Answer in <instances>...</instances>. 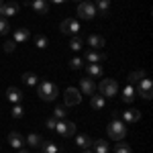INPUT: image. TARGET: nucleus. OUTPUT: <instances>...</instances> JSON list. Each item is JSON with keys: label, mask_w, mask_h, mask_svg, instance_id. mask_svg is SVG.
I'll return each mask as SVG.
<instances>
[{"label": "nucleus", "mask_w": 153, "mask_h": 153, "mask_svg": "<svg viewBox=\"0 0 153 153\" xmlns=\"http://www.w3.org/2000/svg\"><path fill=\"white\" fill-rule=\"evenodd\" d=\"M139 94H141V98H145V100H151L153 92H139Z\"/></svg>", "instance_id": "obj_37"}, {"label": "nucleus", "mask_w": 153, "mask_h": 153, "mask_svg": "<svg viewBox=\"0 0 153 153\" xmlns=\"http://www.w3.org/2000/svg\"><path fill=\"white\" fill-rule=\"evenodd\" d=\"M8 143H10V147H14V149H23L25 137L21 133H16V131H10V133H8Z\"/></svg>", "instance_id": "obj_12"}, {"label": "nucleus", "mask_w": 153, "mask_h": 153, "mask_svg": "<svg viewBox=\"0 0 153 153\" xmlns=\"http://www.w3.org/2000/svg\"><path fill=\"white\" fill-rule=\"evenodd\" d=\"M55 125H57V118H55V117H49L47 120H45V129H49V131L55 129Z\"/></svg>", "instance_id": "obj_35"}, {"label": "nucleus", "mask_w": 153, "mask_h": 153, "mask_svg": "<svg viewBox=\"0 0 153 153\" xmlns=\"http://www.w3.org/2000/svg\"><path fill=\"white\" fill-rule=\"evenodd\" d=\"M80 92L82 94H88V96H92L96 92V84L92 78H82L80 80Z\"/></svg>", "instance_id": "obj_9"}, {"label": "nucleus", "mask_w": 153, "mask_h": 153, "mask_svg": "<svg viewBox=\"0 0 153 153\" xmlns=\"http://www.w3.org/2000/svg\"><path fill=\"white\" fill-rule=\"evenodd\" d=\"M2 6H4V0H0V10H2Z\"/></svg>", "instance_id": "obj_41"}, {"label": "nucleus", "mask_w": 153, "mask_h": 153, "mask_svg": "<svg viewBox=\"0 0 153 153\" xmlns=\"http://www.w3.org/2000/svg\"><path fill=\"white\" fill-rule=\"evenodd\" d=\"M133 88H135V92H137V94H139V92H151L153 82L149 80V78H147V76H145V78H143L141 82L137 84V86H133Z\"/></svg>", "instance_id": "obj_20"}, {"label": "nucleus", "mask_w": 153, "mask_h": 153, "mask_svg": "<svg viewBox=\"0 0 153 153\" xmlns=\"http://www.w3.org/2000/svg\"><path fill=\"white\" fill-rule=\"evenodd\" d=\"M108 137L112 139V141H123L125 137H127V127H125V123L120 120V114L118 112H112V120L108 123Z\"/></svg>", "instance_id": "obj_1"}, {"label": "nucleus", "mask_w": 153, "mask_h": 153, "mask_svg": "<svg viewBox=\"0 0 153 153\" xmlns=\"http://www.w3.org/2000/svg\"><path fill=\"white\" fill-rule=\"evenodd\" d=\"M23 82L29 84V86H37V84H39V78H37V74H33V71H25L23 74Z\"/></svg>", "instance_id": "obj_24"}, {"label": "nucleus", "mask_w": 153, "mask_h": 153, "mask_svg": "<svg viewBox=\"0 0 153 153\" xmlns=\"http://www.w3.org/2000/svg\"><path fill=\"white\" fill-rule=\"evenodd\" d=\"M8 33H10V23H8V19L0 16V35H8Z\"/></svg>", "instance_id": "obj_31"}, {"label": "nucleus", "mask_w": 153, "mask_h": 153, "mask_svg": "<svg viewBox=\"0 0 153 153\" xmlns=\"http://www.w3.org/2000/svg\"><path fill=\"white\" fill-rule=\"evenodd\" d=\"M90 2H92V0H90Z\"/></svg>", "instance_id": "obj_44"}, {"label": "nucleus", "mask_w": 153, "mask_h": 153, "mask_svg": "<svg viewBox=\"0 0 153 153\" xmlns=\"http://www.w3.org/2000/svg\"><path fill=\"white\" fill-rule=\"evenodd\" d=\"M86 70H88V78H100V76H104L102 63H88Z\"/></svg>", "instance_id": "obj_14"}, {"label": "nucleus", "mask_w": 153, "mask_h": 153, "mask_svg": "<svg viewBox=\"0 0 153 153\" xmlns=\"http://www.w3.org/2000/svg\"><path fill=\"white\" fill-rule=\"evenodd\" d=\"M94 153H108V143L104 141V139H98V141H94Z\"/></svg>", "instance_id": "obj_25"}, {"label": "nucleus", "mask_w": 153, "mask_h": 153, "mask_svg": "<svg viewBox=\"0 0 153 153\" xmlns=\"http://www.w3.org/2000/svg\"><path fill=\"white\" fill-rule=\"evenodd\" d=\"M133 100H135V88L133 86H125V90H123V102L131 104Z\"/></svg>", "instance_id": "obj_23"}, {"label": "nucleus", "mask_w": 153, "mask_h": 153, "mask_svg": "<svg viewBox=\"0 0 153 153\" xmlns=\"http://www.w3.org/2000/svg\"><path fill=\"white\" fill-rule=\"evenodd\" d=\"M76 2H82V0H76Z\"/></svg>", "instance_id": "obj_42"}, {"label": "nucleus", "mask_w": 153, "mask_h": 153, "mask_svg": "<svg viewBox=\"0 0 153 153\" xmlns=\"http://www.w3.org/2000/svg\"><path fill=\"white\" fill-rule=\"evenodd\" d=\"M53 117L57 118V120H63V118L68 117V106H57V108H53Z\"/></svg>", "instance_id": "obj_26"}, {"label": "nucleus", "mask_w": 153, "mask_h": 153, "mask_svg": "<svg viewBox=\"0 0 153 153\" xmlns=\"http://www.w3.org/2000/svg\"><path fill=\"white\" fill-rule=\"evenodd\" d=\"M76 145L78 147H82V149H92V137H88V135H76Z\"/></svg>", "instance_id": "obj_19"}, {"label": "nucleus", "mask_w": 153, "mask_h": 153, "mask_svg": "<svg viewBox=\"0 0 153 153\" xmlns=\"http://www.w3.org/2000/svg\"><path fill=\"white\" fill-rule=\"evenodd\" d=\"M76 129H78V127H76L74 120H65V118H63V120H57V125H55L53 131H57L61 137H74V135H76Z\"/></svg>", "instance_id": "obj_5"}, {"label": "nucleus", "mask_w": 153, "mask_h": 153, "mask_svg": "<svg viewBox=\"0 0 153 153\" xmlns=\"http://www.w3.org/2000/svg\"><path fill=\"white\" fill-rule=\"evenodd\" d=\"M82 47H84V41L78 35H74V39L70 41V49H71V51H80Z\"/></svg>", "instance_id": "obj_30"}, {"label": "nucleus", "mask_w": 153, "mask_h": 153, "mask_svg": "<svg viewBox=\"0 0 153 153\" xmlns=\"http://www.w3.org/2000/svg\"><path fill=\"white\" fill-rule=\"evenodd\" d=\"M59 31H61L63 35H78V31H80V23H78L76 19H65V21L59 23Z\"/></svg>", "instance_id": "obj_6"}, {"label": "nucleus", "mask_w": 153, "mask_h": 153, "mask_svg": "<svg viewBox=\"0 0 153 153\" xmlns=\"http://www.w3.org/2000/svg\"><path fill=\"white\" fill-rule=\"evenodd\" d=\"M41 153H45V151H41Z\"/></svg>", "instance_id": "obj_43"}, {"label": "nucleus", "mask_w": 153, "mask_h": 153, "mask_svg": "<svg viewBox=\"0 0 153 153\" xmlns=\"http://www.w3.org/2000/svg\"><path fill=\"white\" fill-rule=\"evenodd\" d=\"M98 92L104 96H108V98H112V96L118 94V84L117 80H110V78H104V80H100V84H98Z\"/></svg>", "instance_id": "obj_3"}, {"label": "nucleus", "mask_w": 153, "mask_h": 153, "mask_svg": "<svg viewBox=\"0 0 153 153\" xmlns=\"http://www.w3.org/2000/svg\"><path fill=\"white\" fill-rule=\"evenodd\" d=\"M63 98H65V106H78L82 102V92L76 90V88H68Z\"/></svg>", "instance_id": "obj_7"}, {"label": "nucleus", "mask_w": 153, "mask_h": 153, "mask_svg": "<svg viewBox=\"0 0 153 153\" xmlns=\"http://www.w3.org/2000/svg\"><path fill=\"white\" fill-rule=\"evenodd\" d=\"M19 153H29V151H27V149H19Z\"/></svg>", "instance_id": "obj_40"}, {"label": "nucleus", "mask_w": 153, "mask_h": 153, "mask_svg": "<svg viewBox=\"0 0 153 153\" xmlns=\"http://www.w3.org/2000/svg\"><path fill=\"white\" fill-rule=\"evenodd\" d=\"M70 68L71 70H80V68H84V59H80V57L70 59Z\"/></svg>", "instance_id": "obj_34"}, {"label": "nucleus", "mask_w": 153, "mask_h": 153, "mask_svg": "<svg viewBox=\"0 0 153 153\" xmlns=\"http://www.w3.org/2000/svg\"><path fill=\"white\" fill-rule=\"evenodd\" d=\"M14 49H16V43H14V41H4V51H6V53H12V51H14Z\"/></svg>", "instance_id": "obj_36"}, {"label": "nucleus", "mask_w": 153, "mask_h": 153, "mask_svg": "<svg viewBox=\"0 0 153 153\" xmlns=\"http://www.w3.org/2000/svg\"><path fill=\"white\" fill-rule=\"evenodd\" d=\"M120 120H123V123H129V125H133V123L141 120V110H137V108L125 110V112H123V118H120Z\"/></svg>", "instance_id": "obj_11"}, {"label": "nucleus", "mask_w": 153, "mask_h": 153, "mask_svg": "<svg viewBox=\"0 0 153 153\" xmlns=\"http://www.w3.org/2000/svg\"><path fill=\"white\" fill-rule=\"evenodd\" d=\"M10 117L12 118H23L25 117V108H23V104H14L10 108Z\"/></svg>", "instance_id": "obj_27"}, {"label": "nucleus", "mask_w": 153, "mask_h": 153, "mask_svg": "<svg viewBox=\"0 0 153 153\" xmlns=\"http://www.w3.org/2000/svg\"><path fill=\"white\" fill-rule=\"evenodd\" d=\"M25 143H29L31 147H41V145H43V137L37 135V133H31V135H27Z\"/></svg>", "instance_id": "obj_22"}, {"label": "nucleus", "mask_w": 153, "mask_h": 153, "mask_svg": "<svg viewBox=\"0 0 153 153\" xmlns=\"http://www.w3.org/2000/svg\"><path fill=\"white\" fill-rule=\"evenodd\" d=\"M6 98H8V102H12V104H23V92L19 90V88H14V86H10L8 90H6Z\"/></svg>", "instance_id": "obj_10"}, {"label": "nucleus", "mask_w": 153, "mask_h": 153, "mask_svg": "<svg viewBox=\"0 0 153 153\" xmlns=\"http://www.w3.org/2000/svg\"><path fill=\"white\" fill-rule=\"evenodd\" d=\"M37 94H39V98L43 100V102H51V100H55L59 94L57 86L53 82H49V80H43V82L37 84Z\"/></svg>", "instance_id": "obj_2"}, {"label": "nucleus", "mask_w": 153, "mask_h": 153, "mask_svg": "<svg viewBox=\"0 0 153 153\" xmlns=\"http://www.w3.org/2000/svg\"><path fill=\"white\" fill-rule=\"evenodd\" d=\"M114 153H133V149H131L127 143H117V147H114Z\"/></svg>", "instance_id": "obj_32"}, {"label": "nucleus", "mask_w": 153, "mask_h": 153, "mask_svg": "<svg viewBox=\"0 0 153 153\" xmlns=\"http://www.w3.org/2000/svg\"><path fill=\"white\" fill-rule=\"evenodd\" d=\"M143 78H145V71H131V74H129V82H131V86H133V84H139Z\"/></svg>", "instance_id": "obj_29"}, {"label": "nucleus", "mask_w": 153, "mask_h": 153, "mask_svg": "<svg viewBox=\"0 0 153 153\" xmlns=\"http://www.w3.org/2000/svg\"><path fill=\"white\" fill-rule=\"evenodd\" d=\"M82 153H94V151H92V149H84Z\"/></svg>", "instance_id": "obj_39"}, {"label": "nucleus", "mask_w": 153, "mask_h": 153, "mask_svg": "<svg viewBox=\"0 0 153 153\" xmlns=\"http://www.w3.org/2000/svg\"><path fill=\"white\" fill-rule=\"evenodd\" d=\"M29 37H31L29 29H14V33H12V41H14V43H25Z\"/></svg>", "instance_id": "obj_18"}, {"label": "nucleus", "mask_w": 153, "mask_h": 153, "mask_svg": "<svg viewBox=\"0 0 153 153\" xmlns=\"http://www.w3.org/2000/svg\"><path fill=\"white\" fill-rule=\"evenodd\" d=\"M96 10L100 12L102 16H108V10H110V0H96Z\"/></svg>", "instance_id": "obj_21"}, {"label": "nucleus", "mask_w": 153, "mask_h": 153, "mask_svg": "<svg viewBox=\"0 0 153 153\" xmlns=\"http://www.w3.org/2000/svg\"><path fill=\"white\" fill-rule=\"evenodd\" d=\"M16 12H19V2H16V0H10V2H4V6H2V10H0V16L10 19Z\"/></svg>", "instance_id": "obj_8"}, {"label": "nucleus", "mask_w": 153, "mask_h": 153, "mask_svg": "<svg viewBox=\"0 0 153 153\" xmlns=\"http://www.w3.org/2000/svg\"><path fill=\"white\" fill-rule=\"evenodd\" d=\"M96 6L92 4V2H80L78 4V10H76V14H78V19H82V21H92L96 16Z\"/></svg>", "instance_id": "obj_4"}, {"label": "nucleus", "mask_w": 153, "mask_h": 153, "mask_svg": "<svg viewBox=\"0 0 153 153\" xmlns=\"http://www.w3.org/2000/svg\"><path fill=\"white\" fill-rule=\"evenodd\" d=\"M86 61H90V63H102V61H106V53H98L94 49H88L86 51Z\"/></svg>", "instance_id": "obj_13"}, {"label": "nucleus", "mask_w": 153, "mask_h": 153, "mask_svg": "<svg viewBox=\"0 0 153 153\" xmlns=\"http://www.w3.org/2000/svg\"><path fill=\"white\" fill-rule=\"evenodd\" d=\"M88 43H90V49H102L106 45V39L102 35H90Z\"/></svg>", "instance_id": "obj_17"}, {"label": "nucleus", "mask_w": 153, "mask_h": 153, "mask_svg": "<svg viewBox=\"0 0 153 153\" xmlns=\"http://www.w3.org/2000/svg\"><path fill=\"white\" fill-rule=\"evenodd\" d=\"M104 104H106V98L102 94H96V92H94V94L90 96V106H92L94 110H102Z\"/></svg>", "instance_id": "obj_15"}, {"label": "nucleus", "mask_w": 153, "mask_h": 153, "mask_svg": "<svg viewBox=\"0 0 153 153\" xmlns=\"http://www.w3.org/2000/svg\"><path fill=\"white\" fill-rule=\"evenodd\" d=\"M47 2H53V4H63V2H68V0H47Z\"/></svg>", "instance_id": "obj_38"}, {"label": "nucleus", "mask_w": 153, "mask_h": 153, "mask_svg": "<svg viewBox=\"0 0 153 153\" xmlns=\"http://www.w3.org/2000/svg\"><path fill=\"white\" fill-rule=\"evenodd\" d=\"M31 8L35 12H39V14H47L49 12V2L47 0H33V2H31Z\"/></svg>", "instance_id": "obj_16"}, {"label": "nucleus", "mask_w": 153, "mask_h": 153, "mask_svg": "<svg viewBox=\"0 0 153 153\" xmlns=\"http://www.w3.org/2000/svg\"><path fill=\"white\" fill-rule=\"evenodd\" d=\"M41 151H45V153H57L59 147L55 145V143H51V141H43V145H41Z\"/></svg>", "instance_id": "obj_28"}, {"label": "nucleus", "mask_w": 153, "mask_h": 153, "mask_svg": "<svg viewBox=\"0 0 153 153\" xmlns=\"http://www.w3.org/2000/svg\"><path fill=\"white\" fill-rule=\"evenodd\" d=\"M35 47H37V49H45V47H47V37L37 35V39H35Z\"/></svg>", "instance_id": "obj_33"}]
</instances>
